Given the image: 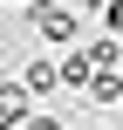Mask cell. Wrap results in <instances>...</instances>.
Here are the masks:
<instances>
[{
	"instance_id": "obj_1",
	"label": "cell",
	"mask_w": 123,
	"mask_h": 130,
	"mask_svg": "<svg viewBox=\"0 0 123 130\" xmlns=\"http://www.w3.org/2000/svg\"><path fill=\"white\" fill-rule=\"evenodd\" d=\"M34 103H41V96H34L21 75H0V130H27Z\"/></svg>"
},
{
	"instance_id": "obj_6",
	"label": "cell",
	"mask_w": 123,
	"mask_h": 130,
	"mask_svg": "<svg viewBox=\"0 0 123 130\" xmlns=\"http://www.w3.org/2000/svg\"><path fill=\"white\" fill-rule=\"evenodd\" d=\"M89 55H96V69H123V34H103V41H89Z\"/></svg>"
},
{
	"instance_id": "obj_5",
	"label": "cell",
	"mask_w": 123,
	"mask_h": 130,
	"mask_svg": "<svg viewBox=\"0 0 123 130\" xmlns=\"http://www.w3.org/2000/svg\"><path fill=\"white\" fill-rule=\"evenodd\" d=\"M21 82H27L34 96H48V89H62V62H48V55H34V62L21 69Z\"/></svg>"
},
{
	"instance_id": "obj_4",
	"label": "cell",
	"mask_w": 123,
	"mask_h": 130,
	"mask_svg": "<svg viewBox=\"0 0 123 130\" xmlns=\"http://www.w3.org/2000/svg\"><path fill=\"white\" fill-rule=\"evenodd\" d=\"M96 110H123V69H96V82L82 89Z\"/></svg>"
},
{
	"instance_id": "obj_2",
	"label": "cell",
	"mask_w": 123,
	"mask_h": 130,
	"mask_svg": "<svg viewBox=\"0 0 123 130\" xmlns=\"http://www.w3.org/2000/svg\"><path fill=\"white\" fill-rule=\"evenodd\" d=\"M27 21H34V34H41V41H55V48H68V41H75V7H68V0H48V7H34Z\"/></svg>"
},
{
	"instance_id": "obj_3",
	"label": "cell",
	"mask_w": 123,
	"mask_h": 130,
	"mask_svg": "<svg viewBox=\"0 0 123 130\" xmlns=\"http://www.w3.org/2000/svg\"><path fill=\"white\" fill-rule=\"evenodd\" d=\"M89 82H96V55H89V48H68V55H62V89L82 96Z\"/></svg>"
},
{
	"instance_id": "obj_7",
	"label": "cell",
	"mask_w": 123,
	"mask_h": 130,
	"mask_svg": "<svg viewBox=\"0 0 123 130\" xmlns=\"http://www.w3.org/2000/svg\"><path fill=\"white\" fill-rule=\"evenodd\" d=\"M27 130H68L62 117H27Z\"/></svg>"
},
{
	"instance_id": "obj_8",
	"label": "cell",
	"mask_w": 123,
	"mask_h": 130,
	"mask_svg": "<svg viewBox=\"0 0 123 130\" xmlns=\"http://www.w3.org/2000/svg\"><path fill=\"white\" fill-rule=\"evenodd\" d=\"M7 7H21V14H34V7H48V0H7Z\"/></svg>"
}]
</instances>
